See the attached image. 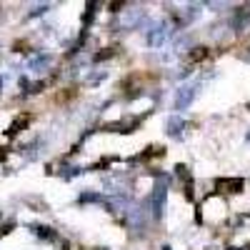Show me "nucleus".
I'll use <instances>...</instances> for the list:
<instances>
[{"label":"nucleus","instance_id":"f03ea898","mask_svg":"<svg viewBox=\"0 0 250 250\" xmlns=\"http://www.w3.org/2000/svg\"><path fill=\"white\" fill-rule=\"evenodd\" d=\"M208 55H210V53H208V48H195V50L190 53V60H193V62H200V60H205Z\"/></svg>","mask_w":250,"mask_h":250},{"label":"nucleus","instance_id":"f257e3e1","mask_svg":"<svg viewBox=\"0 0 250 250\" xmlns=\"http://www.w3.org/2000/svg\"><path fill=\"white\" fill-rule=\"evenodd\" d=\"M218 188H223L225 193H240L243 190V180L233 178V180H218Z\"/></svg>","mask_w":250,"mask_h":250}]
</instances>
